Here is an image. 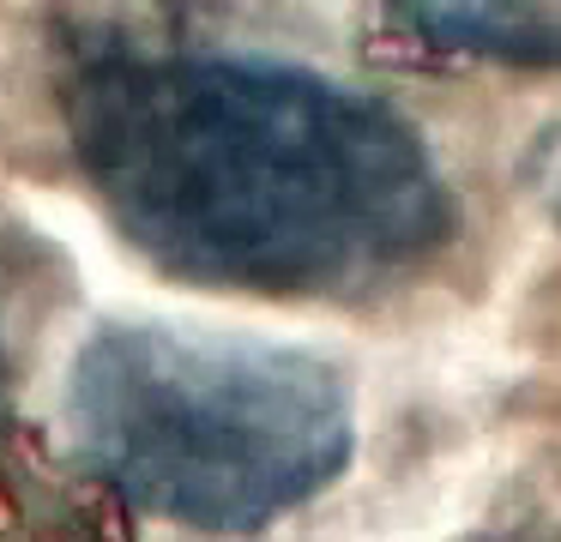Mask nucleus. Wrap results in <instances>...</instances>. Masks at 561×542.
Listing matches in <instances>:
<instances>
[{"label":"nucleus","instance_id":"obj_1","mask_svg":"<svg viewBox=\"0 0 561 542\" xmlns=\"http://www.w3.org/2000/svg\"><path fill=\"white\" fill-rule=\"evenodd\" d=\"M55 96L115 235L182 284L363 301L453 235L423 127L332 72L248 48L91 43Z\"/></svg>","mask_w":561,"mask_h":542},{"label":"nucleus","instance_id":"obj_2","mask_svg":"<svg viewBox=\"0 0 561 542\" xmlns=\"http://www.w3.org/2000/svg\"><path fill=\"white\" fill-rule=\"evenodd\" d=\"M67 434L122 506L199 537H254L351 470L356 397L302 344L110 320L73 349Z\"/></svg>","mask_w":561,"mask_h":542},{"label":"nucleus","instance_id":"obj_3","mask_svg":"<svg viewBox=\"0 0 561 542\" xmlns=\"http://www.w3.org/2000/svg\"><path fill=\"white\" fill-rule=\"evenodd\" d=\"M380 7L435 55L561 72V0H380Z\"/></svg>","mask_w":561,"mask_h":542},{"label":"nucleus","instance_id":"obj_4","mask_svg":"<svg viewBox=\"0 0 561 542\" xmlns=\"http://www.w3.org/2000/svg\"><path fill=\"white\" fill-rule=\"evenodd\" d=\"M519 175H525V187H531V199L549 211V223L561 229V127H549L543 139L525 151Z\"/></svg>","mask_w":561,"mask_h":542},{"label":"nucleus","instance_id":"obj_5","mask_svg":"<svg viewBox=\"0 0 561 542\" xmlns=\"http://www.w3.org/2000/svg\"><path fill=\"white\" fill-rule=\"evenodd\" d=\"M471 542H561V537H549V530H483Z\"/></svg>","mask_w":561,"mask_h":542},{"label":"nucleus","instance_id":"obj_6","mask_svg":"<svg viewBox=\"0 0 561 542\" xmlns=\"http://www.w3.org/2000/svg\"><path fill=\"white\" fill-rule=\"evenodd\" d=\"M0 422H7V356H0Z\"/></svg>","mask_w":561,"mask_h":542}]
</instances>
